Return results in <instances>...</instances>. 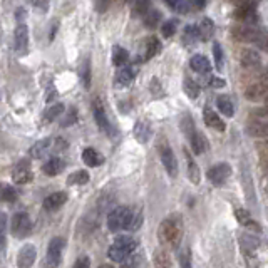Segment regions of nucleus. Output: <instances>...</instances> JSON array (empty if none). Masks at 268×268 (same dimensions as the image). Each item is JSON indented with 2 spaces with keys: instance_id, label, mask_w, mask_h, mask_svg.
<instances>
[{
  "instance_id": "nucleus-13",
  "label": "nucleus",
  "mask_w": 268,
  "mask_h": 268,
  "mask_svg": "<svg viewBox=\"0 0 268 268\" xmlns=\"http://www.w3.org/2000/svg\"><path fill=\"white\" fill-rule=\"evenodd\" d=\"M37 258V250L32 243H27L24 245L17 253V266L18 268H30L34 263H36Z\"/></svg>"
},
{
  "instance_id": "nucleus-9",
  "label": "nucleus",
  "mask_w": 268,
  "mask_h": 268,
  "mask_svg": "<svg viewBox=\"0 0 268 268\" xmlns=\"http://www.w3.org/2000/svg\"><path fill=\"white\" fill-rule=\"evenodd\" d=\"M158 151H160V158H161V162L164 166V170L168 171V174L171 178H174L178 174V161H176V156L173 150L170 148L166 141H162L160 146H158Z\"/></svg>"
},
{
  "instance_id": "nucleus-8",
  "label": "nucleus",
  "mask_w": 268,
  "mask_h": 268,
  "mask_svg": "<svg viewBox=\"0 0 268 268\" xmlns=\"http://www.w3.org/2000/svg\"><path fill=\"white\" fill-rule=\"evenodd\" d=\"M32 230L30 216L26 212H18L12 216L10 222V232L16 238H26Z\"/></svg>"
},
{
  "instance_id": "nucleus-21",
  "label": "nucleus",
  "mask_w": 268,
  "mask_h": 268,
  "mask_svg": "<svg viewBox=\"0 0 268 268\" xmlns=\"http://www.w3.org/2000/svg\"><path fill=\"white\" fill-rule=\"evenodd\" d=\"M188 140H190L191 148H193V152H194V154H203V152L206 151L208 142H206V140H204L203 134L198 132V131H196V129L190 134Z\"/></svg>"
},
{
  "instance_id": "nucleus-51",
  "label": "nucleus",
  "mask_w": 268,
  "mask_h": 268,
  "mask_svg": "<svg viewBox=\"0 0 268 268\" xmlns=\"http://www.w3.org/2000/svg\"><path fill=\"white\" fill-rule=\"evenodd\" d=\"M76 114H78V112H76V109H70L69 118H66L64 121L60 122L62 126H70V124H72V122H76V119H78V116H76Z\"/></svg>"
},
{
  "instance_id": "nucleus-20",
  "label": "nucleus",
  "mask_w": 268,
  "mask_h": 268,
  "mask_svg": "<svg viewBox=\"0 0 268 268\" xmlns=\"http://www.w3.org/2000/svg\"><path fill=\"white\" fill-rule=\"evenodd\" d=\"M184 156H186V168H188L186 171H188L190 181H191L193 184H200V181H201V171H200L198 164H196V161L193 160V156H191L186 150H184Z\"/></svg>"
},
{
  "instance_id": "nucleus-38",
  "label": "nucleus",
  "mask_w": 268,
  "mask_h": 268,
  "mask_svg": "<svg viewBox=\"0 0 268 268\" xmlns=\"http://www.w3.org/2000/svg\"><path fill=\"white\" fill-rule=\"evenodd\" d=\"M140 262H141V256L138 255V253L132 252L119 263H121V268H138V266H140Z\"/></svg>"
},
{
  "instance_id": "nucleus-30",
  "label": "nucleus",
  "mask_w": 268,
  "mask_h": 268,
  "mask_svg": "<svg viewBox=\"0 0 268 268\" xmlns=\"http://www.w3.org/2000/svg\"><path fill=\"white\" fill-rule=\"evenodd\" d=\"M79 76H80V80H82L84 88L86 89H90V79H92V70H90V60L86 59L82 62L79 69Z\"/></svg>"
},
{
  "instance_id": "nucleus-39",
  "label": "nucleus",
  "mask_w": 268,
  "mask_h": 268,
  "mask_svg": "<svg viewBox=\"0 0 268 268\" xmlns=\"http://www.w3.org/2000/svg\"><path fill=\"white\" fill-rule=\"evenodd\" d=\"M6 234H7V214L0 212V252L6 248Z\"/></svg>"
},
{
  "instance_id": "nucleus-16",
  "label": "nucleus",
  "mask_w": 268,
  "mask_h": 268,
  "mask_svg": "<svg viewBox=\"0 0 268 268\" xmlns=\"http://www.w3.org/2000/svg\"><path fill=\"white\" fill-rule=\"evenodd\" d=\"M240 62L243 67H246V69H256V67L262 66V56H260V52L255 49H246L242 54Z\"/></svg>"
},
{
  "instance_id": "nucleus-18",
  "label": "nucleus",
  "mask_w": 268,
  "mask_h": 268,
  "mask_svg": "<svg viewBox=\"0 0 268 268\" xmlns=\"http://www.w3.org/2000/svg\"><path fill=\"white\" fill-rule=\"evenodd\" d=\"M203 119H204V122H206L208 128H213V129H216V131H224V129H226V126H224V122H223V119L220 118L218 114L213 111V109H210V108H204Z\"/></svg>"
},
{
  "instance_id": "nucleus-34",
  "label": "nucleus",
  "mask_w": 268,
  "mask_h": 268,
  "mask_svg": "<svg viewBox=\"0 0 268 268\" xmlns=\"http://www.w3.org/2000/svg\"><path fill=\"white\" fill-rule=\"evenodd\" d=\"M86 183H89V173L84 170L76 171V173H72L67 178V184H86Z\"/></svg>"
},
{
  "instance_id": "nucleus-31",
  "label": "nucleus",
  "mask_w": 268,
  "mask_h": 268,
  "mask_svg": "<svg viewBox=\"0 0 268 268\" xmlns=\"http://www.w3.org/2000/svg\"><path fill=\"white\" fill-rule=\"evenodd\" d=\"M17 200V191L10 184H0V201L4 203H14Z\"/></svg>"
},
{
  "instance_id": "nucleus-29",
  "label": "nucleus",
  "mask_w": 268,
  "mask_h": 268,
  "mask_svg": "<svg viewBox=\"0 0 268 268\" xmlns=\"http://www.w3.org/2000/svg\"><path fill=\"white\" fill-rule=\"evenodd\" d=\"M216 100H218V109L224 114V116H228V118L234 116V106L228 96H220Z\"/></svg>"
},
{
  "instance_id": "nucleus-44",
  "label": "nucleus",
  "mask_w": 268,
  "mask_h": 268,
  "mask_svg": "<svg viewBox=\"0 0 268 268\" xmlns=\"http://www.w3.org/2000/svg\"><path fill=\"white\" fill-rule=\"evenodd\" d=\"M146 18H144V26L146 27H150V28H152V27H156L158 26V22H160V12H156V10H148L146 14Z\"/></svg>"
},
{
  "instance_id": "nucleus-19",
  "label": "nucleus",
  "mask_w": 268,
  "mask_h": 268,
  "mask_svg": "<svg viewBox=\"0 0 268 268\" xmlns=\"http://www.w3.org/2000/svg\"><path fill=\"white\" fill-rule=\"evenodd\" d=\"M152 265H154V268H173L170 253L164 248H156L154 253H152Z\"/></svg>"
},
{
  "instance_id": "nucleus-4",
  "label": "nucleus",
  "mask_w": 268,
  "mask_h": 268,
  "mask_svg": "<svg viewBox=\"0 0 268 268\" xmlns=\"http://www.w3.org/2000/svg\"><path fill=\"white\" fill-rule=\"evenodd\" d=\"M138 248V242L134 240L131 236H119L116 238V242L112 243L111 246H109V252L108 255L111 258L112 262H122L124 258H126L129 253L136 252Z\"/></svg>"
},
{
  "instance_id": "nucleus-25",
  "label": "nucleus",
  "mask_w": 268,
  "mask_h": 268,
  "mask_svg": "<svg viewBox=\"0 0 268 268\" xmlns=\"http://www.w3.org/2000/svg\"><path fill=\"white\" fill-rule=\"evenodd\" d=\"M196 28H198V36H200V40L206 42L212 39V36L214 34V26L213 22L210 20V18H203L198 26H196Z\"/></svg>"
},
{
  "instance_id": "nucleus-2",
  "label": "nucleus",
  "mask_w": 268,
  "mask_h": 268,
  "mask_svg": "<svg viewBox=\"0 0 268 268\" xmlns=\"http://www.w3.org/2000/svg\"><path fill=\"white\" fill-rule=\"evenodd\" d=\"M246 132L252 138H265L268 134V111L265 108H258L250 112Z\"/></svg>"
},
{
  "instance_id": "nucleus-48",
  "label": "nucleus",
  "mask_w": 268,
  "mask_h": 268,
  "mask_svg": "<svg viewBox=\"0 0 268 268\" xmlns=\"http://www.w3.org/2000/svg\"><path fill=\"white\" fill-rule=\"evenodd\" d=\"M72 268H90V260H89V256H79L78 260H76L74 263V266Z\"/></svg>"
},
{
  "instance_id": "nucleus-1",
  "label": "nucleus",
  "mask_w": 268,
  "mask_h": 268,
  "mask_svg": "<svg viewBox=\"0 0 268 268\" xmlns=\"http://www.w3.org/2000/svg\"><path fill=\"white\" fill-rule=\"evenodd\" d=\"M181 236H183V224L178 216H170L162 220L160 228H158V238L162 245H170L173 248H178Z\"/></svg>"
},
{
  "instance_id": "nucleus-36",
  "label": "nucleus",
  "mask_w": 268,
  "mask_h": 268,
  "mask_svg": "<svg viewBox=\"0 0 268 268\" xmlns=\"http://www.w3.org/2000/svg\"><path fill=\"white\" fill-rule=\"evenodd\" d=\"M200 86L194 82L193 79H190V78H186L184 79V92L188 94V98L191 99H196L200 96Z\"/></svg>"
},
{
  "instance_id": "nucleus-33",
  "label": "nucleus",
  "mask_w": 268,
  "mask_h": 268,
  "mask_svg": "<svg viewBox=\"0 0 268 268\" xmlns=\"http://www.w3.org/2000/svg\"><path fill=\"white\" fill-rule=\"evenodd\" d=\"M132 79H134V72H132V69H129V67H122V69L116 74V82L121 86L131 84Z\"/></svg>"
},
{
  "instance_id": "nucleus-43",
  "label": "nucleus",
  "mask_w": 268,
  "mask_h": 268,
  "mask_svg": "<svg viewBox=\"0 0 268 268\" xmlns=\"http://www.w3.org/2000/svg\"><path fill=\"white\" fill-rule=\"evenodd\" d=\"M176 27H178V22L173 20V18H170V20H166V22L161 26V32H162V36H164V37H171V36H174Z\"/></svg>"
},
{
  "instance_id": "nucleus-47",
  "label": "nucleus",
  "mask_w": 268,
  "mask_h": 268,
  "mask_svg": "<svg viewBox=\"0 0 268 268\" xmlns=\"http://www.w3.org/2000/svg\"><path fill=\"white\" fill-rule=\"evenodd\" d=\"M233 4L236 7H256L260 0H233Z\"/></svg>"
},
{
  "instance_id": "nucleus-24",
  "label": "nucleus",
  "mask_w": 268,
  "mask_h": 268,
  "mask_svg": "<svg viewBox=\"0 0 268 268\" xmlns=\"http://www.w3.org/2000/svg\"><path fill=\"white\" fill-rule=\"evenodd\" d=\"M132 134L134 138H136L140 142H148V140L151 138V128L150 124L144 122V121H138L136 124H134V129H132Z\"/></svg>"
},
{
  "instance_id": "nucleus-37",
  "label": "nucleus",
  "mask_w": 268,
  "mask_h": 268,
  "mask_svg": "<svg viewBox=\"0 0 268 268\" xmlns=\"http://www.w3.org/2000/svg\"><path fill=\"white\" fill-rule=\"evenodd\" d=\"M64 111H66L64 104H54V106L49 108L46 111V119H47V121H54V119L62 116V114H64Z\"/></svg>"
},
{
  "instance_id": "nucleus-6",
  "label": "nucleus",
  "mask_w": 268,
  "mask_h": 268,
  "mask_svg": "<svg viewBox=\"0 0 268 268\" xmlns=\"http://www.w3.org/2000/svg\"><path fill=\"white\" fill-rule=\"evenodd\" d=\"M132 210L128 206H119L112 210L108 214V228L111 232H119V230H128V224L131 222Z\"/></svg>"
},
{
  "instance_id": "nucleus-7",
  "label": "nucleus",
  "mask_w": 268,
  "mask_h": 268,
  "mask_svg": "<svg viewBox=\"0 0 268 268\" xmlns=\"http://www.w3.org/2000/svg\"><path fill=\"white\" fill-rule=\"evenodd\" d=\"M66 248V240L60 236L52 238L47 248V258H46V268H59L62 260V252Z\"/></svg>"
},
{
  "instance_id": "nucleus-42",
  "label": "nucleus",
  "mask_w": 268,
  "mask_h": 268,
  "mask_svg": "<svg viewBox=\"0 0 268 268\" xmlns=\"http://www.w3.org/2000/svg\"><path fill=\"white\" fill-rule=\"evenodd\" d=\"M164 2L170 6L173 10H178L181 14H186L190 10V7H188V2L186 0H164Z\"/></svg>"
},
{
  "instance_id": "nucleus-54",
  "label": "nucleus",
  "mask_w": 268,
  "mask_h": 268,
  "mask_svg": "<svg viewBox=\"0 0 268 268\" xmlns=\"http://www.w3.org/2000/svg\"><path fill=\"white\" fill-rule=\"evenodd\" d=\"M99 268H114L112 265H100Z\"/></svg>"
},
{
  "instance_id": "nucleus-49",
  "label": "nucleus",
  "mask_w": 268,
  "mask_h": 268,
  "mask_svg": "<svg viewBox=\"0 0 268 268\" xmlns=\"http://www.w3.org/2000/svg\"><path fill=\"white\" fill-rule=\"evenodd\" d=\"M236 218H238V222L243 223V224H246L252 220L250 213H248L246 210H236Z\"/></svg>"
},
{
  "instance_id": "nucleus-15",
  "label": "nucleus",
  "mask_w": 268,
  "mask_h": 268,
  "mask_svg": "<svg viewBox=\"0 0 268 268\" xmlns=\"http://www.w3.org/2000/svg\"><path fill=\"white\" fill-rule=\"evenodd\" d=\"M234 17H236L240 22L245 24V26H256V22L260 20L256 7H238Z\"/></svg>"
},
{
  "instance_id": "nucleus-17",
  "label": "nucleus",
  "mask_w": 268,
  "mask_h": 268,
  "mask_svg": "<svg viewBox=\"0 0 268 268\" xmlns=\"http://www.w3.org/2000/svg\"><path fill=\"white\" fill-rule=\"evenodd\" d=\"M14 46H16L17 52H24L28 46V28L27 26H17L16 32H14Z\"/></svg>"
},
{
  "instance_id": "nucleus-46",
  "label": "nucleus",
  "mask_w": 268,
  "mask_h": 268,
  "mask_svg": "<svg viewBox=\"0 0 268 268\" xmlns=\"http://www.w3.org/2000/svg\"><path fill=\"white\" fill-rule=\"evenodd\" d=\"M180 265L181 268H193V265H191L190 248H184V250L180 253Z\"/></svg>"
},
{
  "instance_id": "nucleus-3",
  "label": "nucleus",
  "mask_w": 268,
  "mask_h": 268,
  "mask_svg": "<svg viewBox=\"0 0 268 268\" xmlns=\"http://www.w3.org/2000/svg\"><path fill=\"white\" fill-rule=\"evenodd\" d=\"M64 148H67V142L64 140H60V138H47V140L36 142L30 148V156L36 158V160H40V158H46L49 154L60 152Z\"/></svg>"
},
{
  "instance_id": "nucleus-41",
  "label": "nucleus",
  "mask_w": 268,
  "mask_h": 268,
  "mask_svg": "<svg viewBox=\"0 0 268 268\" xmlns=\"http://www.w3.org/2000/svg\"><path fill=\"white\" fill-rule=\"evenodd\" d=\"M151 7V0H134V14L136 16H144Z\"/></svg>"
},
{
  "instance_id": "nucleus-35",
  "label": "nucleus",
  "mask_w": 268,
  "mask_h": 268,
  "mask_svg": "<svg viewBox=\"0 0 268 268\" xmlns=\"http://www.w3.org/2000/svg\"><path fill=\"white\" fill-rule=\"evenodd\" d=\"M200 40V36H198V28L196 26H188L184 28V36H183V42L188 46H193L196 42Z\"/></svg>"
},
{
  "instance_id": "nucleus-23",
  "label": "nucleus",
  "mask_w": 268,
  "mask_h": 268,
  "mask_svg": "<svg viewBox=\"0 0 268 268\" xmlns=\"http://www.w3.org/2000/svg\"><path fill=\"white\" fill-rule=\"evenodd\" d=\"M64 168H66L64 160H60V158H57V156H52L50 160L44 164L42 170H44V173L47 176H57L64 171Z\"/></svg>"
},
{
  "instance_id": "nucleus-55",
  "label": "nucleus",
  "mask_w": 268,
  "mask_h": 268,
  "mask_svg": "<svg viewBox=\"0 0 268 268\" xmlns=\"http://www.w3.org/2000/svg\"><path fill=\"white\" fill-rule=\"evenodd\" d=\"M126 2H128V4H131V2H134V0H126Z\"/></svg>"
},
{
  "instance_id": "nucleus-10",
  "label": "nucleus",
  "mask_w": 268,
  "mask_h": 268,
  "mask_svg": "<svg viewBox=\"0 0 268 268\" xmlns=\"http://www.w3.org/2000/svg\"><path fill=\"white\" fill-rule=\"evenodd\" d=\"M208 180L210 183L214 186H222L226 183V180L232 176V166L226 164V162H220V164H214L208 170Z\"/></svg>"
},
{
  "instance_id": "nucleus-52",
  "label": "nucleus",
  "mask_w": 268,
  "mask_h": 268,
  "mask_svg": "<svg viewBox=\"0 0 268 268\" xmlns=\"http://www.w3.org/2000/svg\"><path fill=\"white\" fill-rule=\"evenodd\" d=\"M210 86H213V88H223V86H224V80L213 78V79H210Z\"/></svg>"
},
{
  "instance_id": "nucleus-11",
  "label": "nucleus",
  "mask_w": 268,
  "mask_h": 268,
  "mask_svg": "<svg viewBox=\"0 0 268 268\" xmlns=\"http://www.w3.org/2000/svg\"><path fill=\"white\" fill-rule=\"evenodd\" d=\"M12 180H14V183H17V184L30 183V181L34 180L30 162H28L27 160L18 161L16 164V168H14V171H12Z\"/></svg>"
},
{
  "instance_id": "nucleus-53",
  "label": "nucleus",
  "mask_w": 268,
  "mask_h": 268,
  "mask_svg": "<svg viewBox=\"0 0 268 268\" xmlns=\"http://www.w3.org/2000/svg\"><path fill=\"white\" fill-rule=\"evenodd\" d=\"M204 2H206V0H196V6H198V7H203Z\"/></svg>"
},
{
  "instance_id": "nucleus-5",
  "label": "nucleus",
  "mask_w": 268,
  "mask_h": 268,
  "mask_svg": "<svg viewBox=\"0 0 268 268\" xmlns=\"http://www.w3.org/2000/svg\"><path fill=\"white\" fill-rule=\"evenodd\" d=\"M234 37H236L238 40H243V42H248V44H253L256 47H265V32L262 30V28H258L256 26H240L236 27L233 30Z\"/></svg>"
},
{
  "instance_id": "nucleus-32",
  "label": "nucleus",
  "mask_w": 268,
  "mask_h": 268,
  "mask_svg": "<svg viewBox=\"0 0 268 268\" xmlns=\"http://www.w3.org/2000/svg\"><path fill=\"white\" fill-rule=\"evenodd\" d=\"M128 59H129V54H128V50L124 49V47H119V46L114 47V49H112V64L114 66L121 67V66L126 64Z\"/></svg>"
},
{
  "instance_id": "nucleus-26",
  "label": "nucleus",
  "mask_w": 268,
  "mask_h": 268,
  "mask_svg": "<svg viewBox=\"0 0 268 268\" xmlns=\"http://www.w3.org/2000/svg\"><path fill=\"white\" fill-rule=\"evenodd\" d=\"M246 98L250 100H263L266 96V84L265 82H258L255 86H250L246 89Z\"/></svg>"
},
{
  "instance_id": "nucleus-28",
  "label": "nucleus",
  "mask_w": 268,
  "mask_h": 268,
  "mask_svg": "<svg viewBox=\"0 0 268 268\" xmlns=\"http://www.w3.org/2000/svg\"><path fill=\"white\" fill-rule=\"evenodd\" d=\"M161 52V42L160 39H156V37H150L146 42V54H144V59L150 60L152 59L154 56H158Z\"/></svg>"
},
{
  "instance_id": "nucleus-27",
  "label": "nucleus",
  "mask_w": 268,
  "mask_h": 268,
  "mask_svg": "<svg viewBox=\"0 0 268 268\" xmlns=\"http://www.w3.org/2000/svg\"><path fill=\"white\" fill-rule=\"evenodd\" d=\"M82 160L90 168H96V166H100L104 162V158L99 154L98 151L92 150V148H88V150H84L82 152Z\"/></svg>"
},
{
  "instance_id": "nucleus-12",
  "label": "nucleus",
  "mask_w": 268,
  "mask_h": 268,
  "mask_svg": "<svg viewBox=\"0 0 268 268\" xmlns=\"http://www.w3.org/2000/svg\"><path fill=\"white\" fill-rule=\"evenodd\" d=\"M92 114H94V121L99 126L100 131H102V132H109V131H111V124H109L106 109H104L102 100H100L99 98H96L92 100Z\"/></svg>"
},
{
  "instance_id": "nucleus-45",
  "label": "nucleus",
  "mask_w": 268,
  "mask_h": 268,
  "mask_svg": "<svg viewBox=\"0 0 268 268\" xmlns=\"http://www.w3.org/2000/svg\"><path fill=\"white\" fill-rule=\"evenodd\" d=\"M181 129H183V132L186 134V136H190V134L196 129L194 122H193V118H191L190 114H186V116L183 118V121H181Z\"/></svg>"
},
{
  "instance_id": "nucleus-22",
  "label": "nucleus",
  "mask_w": 268,
  "mask_h": 268,
  "mask_svg": "<svg viewBox=\"0 0 268 268\" xmlns=\"http://www.w3.org/2000/svg\"><path fill=\"white\" fill-rule=\"evenodd\" d=\"M190 66H191V69H193L194 72H198V74H206V72L212 70V62H210L206 57L201 56V54L191 57Z\"/></svg>"
},
{
  "instance_id": "nucleus-14",
  "label": "nucleus",
  "mask_w": 268,
  "mask_h": 268,
  "mask_svg": "<svg viewBox=\"0 0 268 268\" xmlns=\"http://www.w3.org/2000/svg\"><path fill=\"white\" fill-rule=\"evenodd\" d=\"M66 203H67V193L66 191H57V193H52L47 196L44 200V203H42V206H44V210H47V212H57V210L64 206Z\"/></svg>"
},
{
  "instance_id": "nucleus-40",
  "label": "nucleus",
  "mask_w": 268,
  "mask_h": 268,
  "mask_svg": "<svg viewBox=\"0 0 268 268\" xmlns=\"http://www.w3.org/2000/svg\"><path fill=\"white\" fill-rule=\"evenodd\" d=\"M213 57H214V66H216L218 70H223V49L222 46L218 44V42H214L213 46Z\"/></svg>"
},
{
  "instance_id": "nucleus-50",
  "label": "nucleus",
  "mask_w": 268,
  "mask_h": 268,
  "mask_svg": "<svg viewBox=\"0 0 268 268\" xmlns=\"http://www.w3.org/2000/svg\"><path fill=\"white\" fill-rule=\"evenodd\" d=\"M109 2H111V0H96V10L100 14L106 12L109 7Z\"/></svg>"
}]
</instances>
